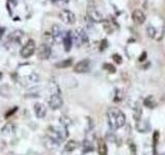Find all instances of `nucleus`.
Returning <instances> with one entry per match:
<instances>
[{
    "instance_id": "nucleus-25",
    "label": "nucleus",
    "mask_w": 165,
    "mask_h": 155,
    "mask_svg": "<svg viewBox=\"0 0 165 155\" xmlns=\"http://www.w3.org/2000/svg\"><path fill=\"white\" fill-rule=\"evenodd\" d=\"M114 60H115L117 63H121L122 58H121V56H119V55H117V54H115V55H114Z\"/></svg>"
},
{
    "instance_id": "nucleus-22",
    "label": "nucleus",
    "mask_w": 165,
    "mask_h": 155,
    "mask_svg": "<svg viewBox=\"0 0 165 155\" xmlns=\"http://www.w3.org/2000/svg\"><path fill=\"white\" fill-rule=\"evenodd\" d=\"M103 68L106 69L107 71L111 72V74H113V72H116V67H115V66H113V65H111V64H110V63L104 64V65H103Z\"/></svg>"
},
{
    "instance_id": "nucleus-11",
    "label": "nucleus",
    "mask_w": 165,
    "mask_h": 155,
    "mask_svg": "<svg viewBox=\"0 0 165 155\" xmlns=\"http://www.w3.org/2000/svg\"><path fill=\"white\" fill-rule=\"evenodd\" d=\"M63 46H64V50L66 52H69L71 50L72 46V36H71V31H67V33H65L64 37H63Z\"/></svg>"
},
{
    "instance_id": "nucleus-3",
    "label": "nucleus",
    "mask_w": 165,
    "mask_h": 155,
    "mask_svg": "<svg viewBox=\"0 0 165 155\" xmlns=\"http://www.w3.org/2000/svg\"><path fill=\"white\" fill-rule=\"evenodd\" d=\"M35 48H36L35 41L33 40H29L22 48L21 52H20V55H21L22 58H29V57H31L34 54Z\"/></svg>"
},
{
    "instance_id": "nucleus-2",
    "label": "nucleus",
    "mask_w": 165,
    "mask_h": 155,
    "mask_svg": "<svg viewBox=\"0 0 165 155\" xmlns=\"http://www.w3.org/2000/svg\"><path fill=\"white\" fill-rule=\"evenodd\" d=\"M74 41L77 43V46L85 45L89 41V37L87 32L82 27H78L74 31Z\"/></svg>"
},
{
    "instance_id": "nucleus-29",
    "label": "nucleus",
    "mask_w": 165,
    "mask_h": 155,
    "mask_svg": "<svg viewBox=\"0 0 165 155\" xmlns=\"http://www.w3.org/2000/svg\"><path fill=\"white\" fill-rule=\"evenodd\" d=\"M1 76H2V74H1V72H0V78H1Z\"/></svg>"
},
{
    "instance_id": "nucleus-8",
    "label": "nucleus",
    "mask_w": 165,
    "mask_h": 155,
    "mask_svg": "<svg viewBox=\"0 0 165 155\" xmlns=\"http://www.w3.org/2000/svg\"><path fill=\"white\" fill-rule=\"evenodd\" d=\"M49 105L51 107V108L53 110H58L63 105V99L62 97L60 96V94L58 93H55L51 96L50 100H49Z\"/></svg>"
},
{
    "instance_id": "nucleus-1",
    "label": "nucleus",
    "mask_w": 165,
    "mask_h": 155,
    "mask_svg": "<svg viewBox=\"0 0 165 155\" xmlns=\"http://www.w3.org/2000/svg\"><path fill=\"white\" fill-rule=\"evenodd\" d=\"M107 121H108V125L111 129L116 130L121 127H123L124 124H125V115L122 112L120 108H110L107 110Z\"/></svg>"
},
{
    "instance_id": "nucleus-4",
    "label": "nucleus",
    "mask_w": 165,
    "mask_h": 155,
    "mask_svg": "<svg viewBox=\"0 0 165 155\" xmlns=\"http://www.w3.org/2000/svg\"><path fill=\"white\" fill-rule=\"evenodd\" d=\"M59 19L62 21L64 24L73 25L75 23V15L73 14L71 10L62 9L59 12Z\"/></svg>"
},
{
    "instance_id": "nucleus-9",
    "label": "nucleus",
    "mask_w": 165,
    "mask_h": 155,
    "mask_svg": "<svg viewBox=\"0 0 165 155\" xmlns=\"http://www.w3.org/2000/svg\"><path fill=\"white\" fill-rule=\"evenodd\" d=\"M89 69H90V60L84 59V60L78 62V63L75 64L73 71L78 72V74H85V72L89 71Z\"/></svg>"
},
{
    "instance_id": "nucleus-13",
    "label": "nucleus",
    "mask_w": 165,
    "mask_h": 155,
    "mask_svg": "<svg viewBox=\"0 0 165 155\" xmlns=\"http://www.w3.org/2000/svg\"><path fill=\"white\" fill-rule=\"evenodd\" d=\"M23 37V31L21 30H15L12 31V32L9 34V40L12 41V43H15V41H17V43H19L20 40H21V38Z\"/></svg>"
},
{
    "instance_id": "nucleus-16",
    "label": "nucleus",
    "mask_w": 165,
    "mask_h": 155,
    "mask_svg": "<svg viewBox=\"0 0 165 155\" xmlns=\"http://www.w3.org/2000/svg\"><path fill=\"white\" fill-rule=\"evenodd\" d=\"M39 81V76L36 74H31L30 76L26 77L24 79L25 83H28V84H36Z\"/></svg>"
},
{
    "instance_id": "nucleus-6",
    "label": "nucleus",
    "mask_w": 165,
    "mask_h": 155,
    "mask_svg": "<svg viewBox=\"0 0 165 155\" xmlns=\"http://www.w3.org/2000/svg\"><path fill=\"white\" fill-rule=\"evenodd\" d=\"M51 33H52V36H53V38H54V43H57L58 45V43H62L63 37H64V33H63L62 28H61L59 25H57V24L53 25Z\"/></svg>"
},
{
    "instance_id": "nucleus-5",
    "label": "nucleus",
    "mask_w": 165,
    "mask_h": 155,
    "mask_svg": "<svg viewBox=\"0 0 165 155\" xmlns=\"http://www.w3.org/2000/svg\"><path fill=\"white\" fill-rule=\"evenodd\" d=\"M87 15H88L89 19L94 23H100V22H103V21H104V17H103V15L94 6L88 7Z\"/></svg>"
},
{
    "instance_id": "nucleus-19",
    "label": "nucleus",
    "mask_w": 165,
    "mask_h": 155,
    "mask_svg": "<svg viewBox=\"0 0 165 155\" xmlns=\"http://www.w3.org/2000/svg\"><path fill=\"white\" fill-rule=\"evenodd\" d=\"M144 105L150 108H154L157 105V102H156V100L154 99V97L150 96V97H147L146 99H144Z\"/></svg>"
},
{
    "instance_id": "nucleus-20",
    "label": "nucleus",
    "mask_w": 165,
    "mask_h": 155,
    "mask_svg": "<svg viewBox=\"0 0 165 155\" xmlns=\"http://www.w3.org/2000/svg\"><path fill=\"white\" fill-rule=\"evenodd\" d=\"M52 3L56 5L60 9H64V7L69 3V0H52Z\"/></svg>"
},
{
    "instance_id": "nucleus-12",
    "label": "nucleus",
    "mask_w": 165,
    "mask_h": 155,
    "mask_svg": "<svg viewBox=\"0 0 165 155\" xmlns=\"http://www.w3.org/2000/svg\"><path fill=\"white\" fill-rule=\"evenodd\" d=\"M34 111H35V114H36L37 118H44L47 114V108L45 107V105L40 102H37L35 103L34 105Z\"/></svg>"
},
{
    "instance_id": "nucleus-28",
    "label": "nucleus",
    "mask_w": 165,
    "mask_h": 155,
    "mask_svg": "<svg viewBox=\"0 0 165 155\" xmlns=\"http://www.w3.org/2000/svg\"><path fill=\"white\" fill-rule=\"evenodd\" d=\"M62 155H67V152H64V153H63Z\"/></svg>"
},
{
    "instance_id": "nucleus-17",
    "label": "nucleus",
    "mask_w": 165,
    "mask_h": 155,
    "mask_svg": "<svg viewBox=\"0 0 165 155\" xmlns=\"http://www.w3.org/2000/svg\"><path fill=\"white\" fill-rule=\"evenodd\" d=\"M98 153H99V155H106L107 154V147H106V144L103 140H99Z\"/></svg>"
},
{
    "instance_id": "nucleus-23",
    "label": "nucleus",
    "mask_w": 165,
    "mask_h": 155,
    "mask_svg": "<svg viewBox=\"0 0 165 155\" xmlns=\"http://www.w3.org/2000/svg\"><path fill=\"white\" fill-rule=\"evenodd\" d=\"M140 115H141V108L136 107L134 108V118H135L136 120H138V119L140 118Z\"/></svg>"
},
{
    "instance_id": "nucleus-18",
    "label": "nucleus",
    "mask_w": 165,
    "mask_h": 155,
    "mask_svg": "<svg viewBox=\"0 0 165 155\" xmlns=\"http://www.w3.org/2000/svg\"><path fill=\"white\" fill-rule=\"evenodd\" d=\"M78 143L75 141H69V142H67V144L65 145V152H71L73 151V150H75L77 149V147H78Z\"/></svg>"
},
{
    "instance_id": "nucleus-10",
    "label": "nucleus",
    "mask_w": 165,
    "mask_h": 155,
    "mask_svg": "<svg viewBox=\"0 0 165 155\" xmlns=\"http://www.w3.org/2000/svg\"><path fill=\"white\" fill-rule=\"evenodd\" d=\"M132 19H133L134 23H136L137 25H141L146 21V15L143 10L140 9H135L132 12Z\"/></svg>"
},
{
    "instance_id": "nucleus-7",
    "label": "nucleus",
    "mask_w": 165,
    "mask_h": 155,
    "mask_svg": "<svg viewBox=\"0 0 165 155\" xmlns=\"http://www.w3.org/2000/svg\"><path fill=\"white\" fill-rule=\"evenodd\" d=\"M51 56V46H49L45 43H42L37 49V57L40 60H47Z\"/></svg>"
},
{
    "instance_id": "nucleus-14",
    "label": "nucleus",
    "mask_w": 165,
    "mask_h": 155,
    "mask_svg": "<svg viewBox=\"0 0 165 155\" xmlns=\"http://www.w3.org/2000/svg\"><path fill=\"white\" fill-rule=\"evenodd\" d=\"M73 63V60L71 58H67L65 59V60H62L60 62H58V63L55 64V66L57 67V68H67V67H70L72 65Z\"/></svg>"
},
{
    "instance_id": "nucleus-15",
    "label": "nucleus",
    "mask_w": 165,
    "mask_h": 155,
    "mask_svg": "<svg viewBox=\"0 0 165 155\" xmlns=\"http://www.w3.org/2000/svg\"><path fill=\"white\" fill-rule=\"evenodd\" d=\"M42 40H44V43L48 45L49 46L54 45V38H53L51 32H45L44 35H42Z\"/></svg>"
},
{
    "instance_id": "nucleus-24",
    "label": "nucleus",
    "mask_w": 165,
    "mask_h": 155,
    "mask_svg": "<svg viewBox=\"0 0 165 155\" xmlns=\"http://www.w3.org/2000/svg\"><path fill=\"white\" fill-rule=\"evenodd\" d=\"M17 111H18V108H17V107H15L14 108H11V110H9L8 112L5 113V116H4V117H5V118H9L11 116L14 115V114L16 113Z\"/></svg>"
},
{
    "instance_id": "nucleus-27",
    "label": "nucleus",
    "mask_w": 165,
    "mask_h": 155,
    "mask_svg": "<svg viewBox=\"0 0 165 155\" xmlns=\"http://www.w3.org/2000/svg\"><path fill=\"white\" fill-rule=\"evenodd\" d=\"M8 2H12V4H16V1H15V0H8Z\"/></svg>"
},
{
    "instance_id": "nucleus-21",
    "label": "nucleus",
    "mask_w": 165,
    "mask_h": 155,
    "mask_svg": "<svg viewBox=\"0 0 165 155\" xmlns=\"http://www.w3.org/2000/svg\"><path fill=\"white\" fill-rule=\"evenodd\" d=\"M147 32H148V35L150 37H154L155 34H156V29L153 26H149V27H147Z\"/></svg>"
},
{
    "instance_id": "nucleus-26",
    "label": "nucleus",
    "mask_w": 165,
    "mask_h": 155,
    "mask_svg": "<svg viewBox=\"0 0 165 155\" xmlns=\"http://www.w3.org/2000/svg\"><path fill=\"white\" fill-rule=\"evenodd\" d=\"M3 33H4V28H1V27H0V38L2 37V35H3Z\"/></svg>"
}]
</instances>
